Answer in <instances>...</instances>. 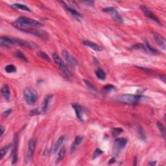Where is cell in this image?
<instances>
[{
	"instance_id": "1",
	"label": "cell",
	"mask_w": 166,
	"mask_h": 166,
	"mask_svg": "<svg viewBox=\"0 0 166 166\" xmlns=\"http://www.w3.org/2000/svg\"><path fill=\"white\" fill-rule=\"evenodd\" d=\"M12 24L14 27L19 29L21 31L23 29L28 28H39L43 25L42 23L38 21L25 16H20L18 18L15 22Z\"/></svg>"
},
{
	"instance_id": "2",
	"label": "cell",
	"mask_w": 166,
	"mask_h": 166,
	"mask_svg": "<svg viewBox=\"0 0 166 166\" xmlns=\"http://www.w3.org/2000/svg\"><path fill=\"white\" fill-rule=\"evenodd\" d=\"M23 97L25 101L29 105H32L37 102L38 99L37 91L31 87L26 88L23 91Z\"/></svg>"
},
{
	"instance_id": "3",
	"label": "cell",
	"mask_w": 166,
	"mask_h": 166,
	"mask_svg": "<svg viewBox=\"0 0 166 166\" xmlns=\"http://www.w3.org/2000/svg\"><path fill=\"white\" fill-rule=\"evenodd\" d=\"M142 98L141 96H135L131 94H124L118 96L116 100L120 103L127 105H136Z\"/></svg>"
},
{
	"instance_id": "4",
	"label": "cell",
	"mask_w": 166,
	"mask_h": 166,
	"mask_svg": "<svg viewBox=\"0 0 166 166\" xmlns=\"http://www.w3.org/2000/svg\"><path fill=\"white\" fill-rule=\"evenodd\" d=\"M53 58L54 60L55 64H57L58 69L61 71V72L64 74V75L66 77H70L71 76V73L70 72L69 69H68L66 65L64 64V62L62 61L61 58L57 54V53H53Z\"/></svg>"
},
{
	"instance_id": "5",
	"label": "cell",
	"mask_w": 166,
	"mask_h": 166,
	"mask_svg": "<svg viewBox=\"0 0 166 166\" xmlns=\"http://www.w3.org/2000/svg\"><path fill=\"white\" fill-rule=\"evenodd\" d=\"M22 31L29 34H31L36 37L39 38L40 39L44 40H48L49 38V35L47 32L44 30H39L38 28H28L23 29Z\"/></svg>"
},
{
	"instance_id": "6",
	"label": "cell",
	"mask_w": 166,
	"mask_h": 166,
	"mask_svg": "<svg viewBox=\"0 0 166 166\" xmlns=\"http://www.w3.org/2000/svg\"><path fill=\"white\" fill-rule=\"evenodd\" d=\"M128 142L127 139L124 138H119L115 139L113 145V151L115 155H117L121 150H123Z\"/></svg>"
},
{
	"instance_id": "7",
	"label": "cell",
	"mask_w": 166,
	"mask_h": 166,
	"mask_svg": "<svg viewBox=\"0 0 166 166\" xmlns=\"http://www.w3.org/2000/svg\"><path fill=\"white\" fill-rule=\"evenodd\" d=\"M103 10L104 12H105V13L109 14L115 21H117V22L120 23L123 22L122 17H121L120 14L118 13V11L116 10V8H115L112 7H108L104 8Z\"/></svg>"
},
{
	"instance_id": "8",
	"label": "cell",
	"mask_w": 166,
	"mask_h": 166,
	"mask_svg": "<svg viewBox=\"0 0 166 166\" xmlns=\"http://www.w3.org/2000/svg\"><path fill=\"white\" fill-rule=\"evenodd\" d=\"M140 8H141V11L143 12V13L147 18H149V19L153 20L154 22H156L157 23H158V24L162 25V23L160 22V21L159 20V19L156 17V16L155 15V14H154L153 12L149 9V8L147 7H145V6H144V5H141V6H140Z\"/></svg>"
},
{
	"instance_id": "9",
	"label": "cell",
	"mask_w": 166,
	"mask_h": 166,
	"mask_svg": "<svg viewBox=\"0 0 166 166\" xmlns=\"http://www.w3.org/2000/svg\"><path fill=\"white\" fill-rule=\"evenodd\" d=\"M0 45L3 47L9 48L13 45H16L15 38H12L9 37H1L0 38Z\"/></svg>"
},
{
	"instance_id": "10",
	"label": "cell",
	"mask_w": 166,
	"mask_h": 166,
	"mask_svg": "<svg viewBox=\"0 0 166 166\" xmlns=\"http://www.w3.org/2000/svg\"><path fill=\"white\" fill-rule=\"evenodd\" d=\"M35 145H36L35 140H33V139H31L28 143L27 152V155H26L27 162H29L31 160L32 155H33L34 152Z\"/></svg>"
},
{
	"instance_id": "11",
	"label": "cell",
	"mask_w": 166,
	"mask_h": 166,
	"mask_svg": "<svg viewBox=\"0 0 166 166\" xmlns=\"http://www.w3.org/2000/svg\"><path fill=\"white\" fill-rule=\"evenodd\" d=\"M62 56H63L64 58L66 60V61L68 62V64L71 65V66L74 68L77 66V64H78L77 61L76 59L74 58L69 52L66 51V50H63V51H62Z\"/></svg>"
},
{
	"instance_id": "12",
	"label": "cell",
	"mask_w": 166,
	"mask_h": 166,
	"mask_svg": "<svg viewBox=\"0 0 166 166\" xmlns=\"http://www.w3.org/2000/svg\"><path fill=\"white\" fill-rule=\"evenodd\" d=\"M16 40V45H18L23 47H27V48L34 49L37 47V44H34L33 42L27 41L22 39H20V38H15Z\"/></svg>"
},
{
	"instance_id": "13",
	"label": "cell",
	"mask_w": 166,
	"mask_h": 166,
	"mask_svg": "<svg viewBox=\"0 0 166 166\" xmlns=\"http://www.w3.org/2000/svg\"><path fill=\"white\" fill-rule=\"evenodd\" d=\"M154 40L156 42V43L157 44L159 47H160L162 49L165 50L166 49V45H165V39L163 37L162 35H160L158 33H156V32H154L153 34Z\"/></svg>"
},
{
	"instance_id": "14",
	"label": "cell",
	"mask_w": 166,
	"mask_h": 166,
	"mask_svg": "<svg viewBox=\"0 0 166 166\" xmlns=\"http://www.w3.org/2000/svg\"><path fill=\"white\" fill-rule=\"evenodd\" d=\"M60 3H61V4L63 5L65 9H66L68 13H70L71 15L73 16L74 18H75L77 20H79V19L82 17V15L78 11H77L75 9H74V8L70 7V6L67 5L64 1H60Z\"/></svg>"
},
{
	"instance_id": "15",
	"label": "cell",
	"mask_w": 166,
	"mask_h": 166,
	"mask_svg": "<svg viewBox=\"0 0 166 166\" xmlns=\"http://www.w3.org/2000/svg\"><path fill=\"white\" fill-rule=\"evenodd\" d=\"M18 137L17 136H14L13 149H12V164H16L18 160L17 156V149H18Z\"/></svg>"
},
{
	"instance_id": "16",
	"label": "cell",
	"mask_w": 166,
	"mask_h": 166,
	"mask_svg": "<svg viewBox=\"0 0 166 166\" xmlns=\"http://www.w3.org/2000/svg\"><path fill=\"white\" fill-rule=\"evenodd\" d=\"M53 99V95L49 94L45 97V99L44 100V102L42 104V112L44 114H46V112L48 110L49 106L50 105V103L51 102Z\"/></svg>"
},
{
	"instance_id": "17",
	"label": "cell",
	"mask_w": 166,
	"mask_h": 166,
	"mask_svg": "<svg viewBox=\"0 0 166 166\" xmlns=\"http://www.w3.org/2000/svg\"><path fill=\"white\" fill-rule=\"evenodd\" d=\"M82 44H84V46L90 47V48L94 50V51H101L103 50V48L101 47L99 45H97V44L93 42H91V40H84L82 41Z\"/></svg>"
},
{
	"instance_id": "18",
	"label": "cell",
	"mask_w": 166,
	"mask_h": 166,
	"mask_svg": "<svg viewBox=\"0 0 166 166\" xmlns=\"http://www.w3.org/2000/svg\"><path fill=\"white\" fill-rule=\"evenodd\" d=\"M72 107L75 112L76 116L77 117L78 119L80 120L83 121V112H82V108L81 105H78V104H72Z\"/></svg>"
},
{
	"instance_id": "19",
	"label": "cell",
	"mask_w": 166,
	"mask_h": 166,
	"mask_svg": "<svg viewBox=\"0 0 166 166\" xmlns=\"http://www.w3.org/2000/svg\"><path fill=\"white\" fill-rule=\"evenodd\" d=\"M82 140H83L82 136H77L75 139V140L73 141V143H72V146H71V149H70L71 154H72L75 152V150L77 149V148L79 145L81 144Z\"/></svg>"
},
{
	"instance_id": "20",
	"label": "cell",
	"mask_w": 166,
	"mask_h": 166,
	"mask_svg": "<svg viewBox=\"0 0 166 166\" xmlns=\"http://www.w3.org/2000/svg\"><path fill=\"white\" fill-rule=\"evenodd\" d=\"M64 141V136H60V138H59L57 141H56V143H55L54 146H53V149H52V153L53 154H55L57 153V151H58V149H60V147H61V145L63 144Z\"/></svg>"
},
{
	"instance_id": "21",
	"label": "cell",
	"mask_w": 166,
	"mask_h": 166,
	"mask_svg": "<svg viewBox=\"0 0 166 166\" xmlns=\"http://www.w3.org/2000/svg\"><path fill=\"white\" fill-rule=\"evenodd\" d=\"M144 45L145 46V48H146L147 52L150 53V54H152L153 55H157L159 54V52L157 51V50L151 46L150 44H149V42L147 41V40H145V44Z\"/></svg>"
},
{
	"instance_id": "22",
	"label": "cell",
	"mask_w": 166,
	"mask_h": 166,
	"mask_svg": "<svg viewBox=\"0 0 166 166\" xmlns=\"http://www.w3.org/2000/svg\"><path fill=\"white\" fill-rule=\"evenodd\" d=\"M1 94L5 99L7 101H8L10 99V90H9V88L8 87L7 85L5 84L4 85V87H2Z\"/></svg>"
},
{
	"instance_id": "23",
	"label": "cell",
	"mask_w": 166,
	"mask_h": 166,
	"mask_svg": "<svg viewBox=\"0 0 166 166\" xmlns=\"http://www.w3.org/2000/svg\"><path fill=\"white\" fill-rule=\"evenodd\" d=\"M66 148H65V147H62L60 149V151H59L58 157H57V160H56V162H55L56 164H58L59 163H60L62 160H63L64 157L65 156V154H66Z\"/></svg>"
},
{
	"instance_id": "24",
	"label": "cell",
	"mask_w": 166,
	"mask_h": 166,
	"mask_svg": "<svg viewBox=\"0 0 166 166\" xmlns=\"http://www.w3.org/2000/svg\"><path fill=\"white\" fill-rule=\"evenodd\" d=\"M96 75L97 77L101 81H105L106 78V75L105 72L101 69H98L96 71Z\"/></svg>"
},
{
	"instance_id": "25",
	"label": "cell",
	"mask_w": 166,
	"mask_h": 166,
	"mask_svg": "<svg viewBox=\"0 0 166 166\" xmlns=\"http://www.w3.org/2000/svg\"><path fill=\"white\" fill-rule=\"evenodd\" d=\"M12 7L17 8V9H21L25 11H27V12H31V9L29 8L27 6H26L25 5L23 4H13L11 5Z\"/></svg>"
},
{
	"instance_id": "26",
	"label": "cell",
	"mask_w": 166,
	"mask_h": 166,
	"mask_svg": "<svg viewBox=\"0 0 166 166\" xmlns=\"http://www.w3.org/2000/svg\"><path fill=\"white\" fill-rule=\"evenodd\" d=\"M10 149V145H5L4 147L1 148V149L0 150V160H2L3 158L5 156L6 154Z\"/></svg>"
},
{
	"instance_id": "27",
	"label": "cell",
	"mask_w": 166,
	"mask_h": 166,
	"mask_svg": "<svg viewBox=\"0 0 166 166\" xmlns=\"http://www.w3.org/2000/svg\"><path fill=\"white\" fill-rule=\"evenodd\" d=\"M5 71L7 73H13L16 72V67L13 64H8L5 66Z\"/></svg>"
},
{
	"instance_id": "28",
	"label": "cell",
	"mask_w": 166,
	"mask_h": 166,
	"mask_svg": "<svg viewBox=\"0 0 166 166\" xmlns=\"http://www.w3.org/2000/svg\"><path fill=\"white\" fill-rule=\"evenodd\" d=\"M14 55H15V57H16L20 59V60H22L26 62H28L27 58L26 56L23 55L21 51H16L15 53H14Z\"/></svg>"
},
{
	"instance_id": "29",
	"label": "cell",
	"mask_w": 166,
	"mask_h": 166,
	"mask_svg": "<svg viewBox=\"0 0 166 166\" xmlns=\"http://www.w3.org/2000/svg\"><path fill=\"white\" fill-rule=\"evenodd\" d=\"M157 126H158V128L160 130V132H161V134L162 135L163 138L165 139V130L163 124L161 122H160V121H158V122H157Z\"/></svg>"
},
{
	"instance_id": "30",
	"label": "cell",
	"mask_w": 166,
	"mask_h": 166,
	"mask_svg": "<svg viewBox=\"0 0 166 166\" xmlns=\"http://www.w3.org/2000/svg\"><path fill=\"white\" fill-rule=\"evenodd\" d=\"M38 55L39 56L40 58L44 59V60H46L47 62H51V59H50V58L49 57V56L47 55L45 52H44V51H38Z\"/></svg>"
},
{
	"instance_id": "31",
	"label": "cell",
	"mask_w": 166,
	"mask_h": 166,
	"mask_svg": "<svg viewBox=\"0 0 166 166\" xmlns=\"http://www.w3.org/2000/svg\"><path fill=\"white\" fill-rule=\"evenodd\" d=\"M84 82L85 83V84L86 86H87V88L89 89V90H92V91H96V88L95 86L92 84V83L90 82V81H87V80H84Z\"/></svg>"
},
{
	"instance_id": "32",
	"label": "cell",
	"mask_w": 166,
	"mask_h": 166,
	"mask_svg": "<svg viewBox=\"0 0 166 166\" xmlns=\"http://www.w3.org/2000/svg\"><path fill=\"white\" fill-rule=\"evenodd\" d=\"M103 153V151L101 149H99V148H97V149H96V151H94V153L93 154V156H92V159L95 160L96 159L97 157H99L100 155H101Z\"/></svg>"
},
{
	"instance_id": "33",
	"label": "cell",
	"mask_w": 166,
	"mask_h": 166,
	"mask_svg": "<svg viewBox=\"0 0 166 166\" xmlns=\"http://www.w3.org/2000/svg\"><path fill=\"white\" fill-rule=\"evenodd\" d=\"M111 131L112 134L115 136H118L120 134H121V132H123V130L121 128H113L112 129Z\"/></svg>"
},
{
	"instance_id": "34",
	"label": "cell",
	"mask_w": 166,
	"mask_h": 166,
	"mask_svg": "<svg viewBox=\"0 0 166 166\" xmlns=\"http://www.w3.org/2000/svg\"><path fill=\"white\" fill-rule=\"evenodd\" d=\"M42 112V110H40L38 108H35L32 110L30 112V115H39Z\"/></svg>"
},
{
	"instance_id": "35",
	"label": "cell",
	"mask_w": 166,
	"mask_h": 166,
	"mask_svg": "<svg viewBox=\"0 0 166 166\" xmlns=\"http://www.w3.org/2000/svg\"><path fill=\"white\" fill-rule=\"evenodd\" d=\"M138 132H139V134H140V138H141L142 140H145V134H144V131H143V130L141 129V127H139Z\"/></svg>"
},
{
	"instance_id": "36",
	"label": "cell",
	"mask_w": 166,
	"mask_h": 166,
	"mask_svg": "<svg viewBox=\"0 0 166 166\" xmlns=\"http://www.w3.org/2000/svg\"><path fill=\"white\" fill-rule=\"evenodd\" d=\"M103 89L106 91H110V90H114V89H115V87L112 84H106L103 87Z\"/></svg>"
},
{
	"instance_id": "37",
	"label": "cell",
	"mask_w": 166,
	"mask_h": 166,
	"mask_svg": "<svg viewBox=\"0 0 166 166\" xmlns=\"http://www.w3.org/2000/svg\"><path fill=\"white\" fill-rule=\"evenodd\" d=\"M11 112H12V110L11 108L9 109H8L7 110H5V112H3V114H2V115H3V117H7L8 115H9L11 113Z\"/></svg>"
},
{
	"instance_id": "38",
	"label": "cell",
	"mask_w": 166,
	"mask_h": 166,
	"mask_svg": "<svg viewBox=\"0 0 166 166\" xmlns=\"http://www.w3.org/2000/svg\"><path fill=\"white\" fill-rule=\"evenodd\" d=\"M0 130H1V134H0V137H1V138H2V136H3V135H4V131H5V129H4V127H3V126H1V128H0Z\"/></svg>"
},
{
	"instance_id": "39",
	"label": "cell",
	"mask_w": 166,
	"mask_h": 166,
	"mask_svg": "<svg viewBox=\"0 0 166 166\" xmlns=\"http://www.w3.org/2000/svg\"><path fill=\"white\" fill-rule=\"evenodd\" d=\"M160 79L162 80L163 82L164 83H165V79H166V77L165 75H160Z\"/></svg>"
},
{
	"instance_id": "40",
	"label": "cell",
	"mask_w": 166,
	"mask_h": 166,
	"mask_svg": "<svg viewBox=\"0 0 166 166\" xmlns=\"http://www.w3.org/2000/svg\"><path fill=\"white\" fill-rule=\"evenodd\" d=\"M82 3L83 4H87L88 5H91V4H94V1H82Z\"/></svg>"
},
{
	"instance_id": "41",
	"label": "cell",
	"mask_w": 166,
	"mask_h": 166,
	"mask_svg": "<svg viewBox=\"0 0 166 166\" xmlns=\"http://www.w3.org/2000/svg\"><path fill=\"white\" fill-rule=\"evenodd\" d=\"M156 164V161H151L149 163V165H151V166L155 165Z\"/></svg>"
},
{
	"instance_id": "42",
	"label": "cell",
	"mask_w": 166,
	"mask_h": 166,
	"mask_svg": "<svg viewBox=\"0 0 166 166\" xmlns=\"http://www.w3.org/2000/svg\"><path fill=\"white\" fill-rule=\"evenodd\" d=\"M115 162V158H111L110 160H109V164H113V163H114Z\"/></svg>"
}]
</instances>
